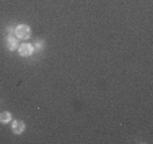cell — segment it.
<instances>
[{"instance_id": "obj_1", "label": "cell", "mask_w": 153, "mask_h": 144, "mask_svg": "<svg viewBox=\"0 0 153 144\" xmlns=\"http://www.w3.org/2000/svg\"><path fill=\"white\" fill-rule=\"evenodd\" d=\"M14 32H15V37L22 40H26L31 37V29H30V26H27V24H18V26L15 27Z\"/></svg>"}, {"instance_id": "obj_2", "label": "cell", "mask_w": 153, "mask_h": 144, "mask_svg": "<svg viewBox=\"0 0 153 144\" xmlns=\"http://www.w3.org/2000/svg\"><path fill=\"white\" fill-rule=\"evenodd\" d=\"M11 129H12V133H15V135H22L25 132V129H26V124L22 120H14L11 125Z\"/></svg>"}, {"instance_id": "obj_3", "label": "cell", "mask_w": 153, "mask_h": 144, "mask_svg": "<svg viewBox=\"0 0 153 144\" xmlns=\"http://www.w3.org/2000/svg\"><path fill=\"white\" fill-rule=\"evenodd\" d=\"M18 51H19L20 57H30L34 53V47L30 43H22L19 47H18Z\"/></svg>"}, {"instance_id": "obj_4", "label": "cell", "mask_w": 153, "mask_h": 144, "mask_svg": "<svg viewBox=\"0 0 153 144\" xmlns=\"http://www.w3.org/2000/svg\"><path fill=\"white\" fill-rule=\"evenodd\" d=\"M18 43H19V39L16 37H14L12 34L7 35V39H6V46L10 51H14V50L18 49Z\"/></svg>"}, {"instance_id": "obj_5", "label": "cell", "mask_w": 153, "mask_h": 144, "mask_svg": "<svg viewBox=\"0 0 153 144\" xmlns=\"http://www.w3.org/2000/svg\"><path fill=\"white\" fill-rule=\"evenodd\" d=\"M12 121V115L8 110H4V112L0 113V124H8Z\"/></svg>"}, {"instance_id": "obj_6", "label": "cell", "mask_w": 153, "mask_h": 144, "mask_svg": "<svg viewBox=\"0 0 153 144\" xmlns=\"http://www.w3.org/2000/svg\"><path fill=\"white\" fill-rule=\"evenodd\" d=\"M45 46H46V43H45V40L42 39H37L34 42V51H42L43 49H45Z\"/></svg>"}]
</instances>
